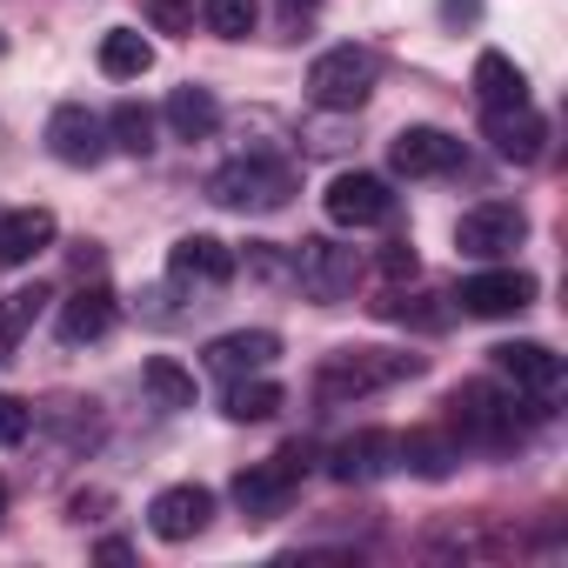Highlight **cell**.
Instances as JSON below:
<instances>
[{
    "label": "cell",
    "instance_id": "obj_1",
    "mask_svg": "<svg viewBox=\"0 0 568 568\" xmlns=\"http://www.w3.org/2000/svg\"><path fill=\"white\" fill-rule=\"evenodd\" d=\"M408 375H422V355H388V348H335V355L322 362V375H315V395H322L328 408H342V402L382 395V388H395V382H408Z\"/></svg>",
    "mask_w": 568,
    "mask_h": 568
},
{
    "label": "cell",
    "instance_id": "obj_2",
    "mask_svg": "<svg viewBox=\"0 0 568 568\" xmlns=\"http://www.w3.org/2000/svg\"><path fill=\"white\" fill-rule=\"evenodd\" d=\"M207 194H214L221 207H234V214H274V207H288L295 174H288V161L241 154V161H227V168L207 181Z\"/></svg>",
    "mask_w": 568,
    "mask_h": 568
},
{
    "label": "cell",
    "instance_id": "obj_3",
    "mask_svg": "<svg viewBox=\"0 0 568 568\" xmlns=\"http://www.w3.org/2000/svg\"><path fill=\"white\" fill-rule=\"evenodd\" d=\"M375 81H382V54H375V48H355V41L328 48V54L308 68V94H315V108H328V114H355V108L375 94Z\"/></svg>",
    "mask_w": 568,
    "mask_h": 568
},
{
    "label": "cell",
    "instance_id": "obj_4",
    "mask_svg": "<svg viewBox=\"0 0 568 568\" xmlns=\"http://www.w3.org/2000/svg\"><path fill=\"white\" fill-rule=\"evenodd\" d=\"M455 435L462 442H481V448H508L515 435H521V395L515 388H501V382H462L455 388Z\"/></svg>",
    "mask_w": 568,
    "mask_h": 568
},
{
    "label": "cell",
    "instance_id": "obj_5",
    "mask_svg": "<svg viewBox=\"0 0 568 568\" xmlns=\"http://www.w3.org/2000/svg\"><path fill=\"white\" fill-rule=\"evenodd\" d=\"M302 475H308V448H302V442H288L281 455H267V462L241 468V475H234V501H241V515H247V521H267V515H281V508L295 501Z\"/></svg>",
    "mask_w": 568,
    "mask_h": 568
},
{
    "label": "cell",
    "instance_id": "obj_6",
    "mask_svg": "<svg viewBox=\"0 0 568 568\" xmlns=\"http://www.w3.org/2000/svg\"><path fill=\"white\" fill-rule=\"evenodd\" d=\"M521 234H528V214H521L515 201H475V207L455 221V247H462L468 261H508V254L521 247Z\"/></svg>",
    "mask_w": 568,
    "mask_h": 568
},
{
    "label": "cell",
    "instance_id": "obj_7",
    "mask_svg": "<svg viewBox=\"0 0 568 568\" xmlns=\"http://www.w3.org/2000/svg\"><path fill=\"white\" fill-rule=\"evenodd\" d=\"M295 281H302V295L308 302H348L355 295V281H362V254L342 247V241H302L295 247Z\"/></svg>",
    "mask_w": 568,
    "mask_h": 568
},
{
    "label": "cell",
    "instance_id": "obj_8",
    "mask_svg": "<svg viewBox=\"0 0 568 568\" xmlns=\"http://www.w3.org/2000/svg\"><path fill=\"white\" fill-rule=\"evenodd\" d=\"M168 281H174L181 295H214V288L234 281V247L214 241V234H181L168 247Z\"/></svg>",
    "mask_w": 568,
    "mask_h": 568
},
{
    "label": "cell",
    "instance_id": "obj_9",
    "mask_svg": "<svg viewBox=\"0 0 568 568\" xmlns=\"http://www.w3.org/2000/svg\"><path fill=\"white\" fill-rule=\"evenodd\" d=\"M395 468H402V442L388 428H355V435H342L328 448V475L348 481V488H368V481H382Z\"/></svg>",
    "mask_w": 568,
    "mask_h": 568
},
{
    "label": "cell",
    "instance_id": "obj_10",
    "mask_svg": "<svg viewBox=\"0 0 568 568\" xmlns=\"http://www.w3.org/2000/svg\"><path fill=\"white\" fill-rule=\"evenodd\" d=\"M462 315H481V322H501V315H521L528 302H535V274H521V267H481V274H468L462 281Z\"/></svg>",
    "mask_w": 568,
    "mask_h": 568
},
{
    "label": "cell",
    "instance_id": "obj_11",
    "mask_svg": "<svg viewBox=\"0 0 568 568\" xmlns=\"http://www.w3.org/2000/svg\"><path fill=\"white\" fill-rule=\"evenodd\" d=\"M48 154H54L61 168H94V161L108 154V121H101L94 108H81V101L54 108V114H48Z\"/></svg>",
    "mask_w": 568,
    "mask_h": 568
},
{
    "label": "cell",
    "instance_id": "obj_12",
    "mask_svg": "<svg viewBox=\"0 0 568 568\" xmlns=\"http://www.w3.org/2000/svg\"><path fill=\"white\" fill-rule=\"evenodd\" d=\"M395 214V194L382 174H335L328 181V221L335 227H382Z\"/></svg>",
    "mask_w": 568,
    "mask_h": 568
},
{
    "label": "cell",
    "instance_id": "obj_13",
    "mask_svg": "<svg viewBox=\"0 0 568 568\" xmlns=\"http://www.w3.org/2000/svg\"><path fill=\"white\" fill-rule=\"evenodd\" d=\"M495 375H501L515 395L548 402V395L561 388V355L541 348V342H501V348H495Z\"/></svg>",
    "mask_w": 568,
    "mask_h": 568
},
{
    "label": "cell",
    "instance_id": "obj_14",
    "mask_svg": "<svg viewBox=\"0 0 568 568\" xmlns=\"http://www.w3.org/2000/svg\"><path fill=\"white\" fill-rule=\"evenodd\" d=\"M207 515H214V495H207L201 481H174V488H161V495L148 501V528H154L161 541H194V535L207 528Z\"/></svg>",
    "mask_w": 568,
    "mask_h": 568
},
{
    "label": "cell",
    "instance_id": "obj_15",
    "mask_svg": "<svg viewBox=\"0 0 568 568\" xmlns=\"http://www.w3.org/2000/svg\"><path fill=\"white\" fill-rule=\"evenodd\" d=\"M388 161H395V174L428 181V174H448V168L462 161V141H455V134H442V128H402V134H395V148H388Z\"/></svg>",
    "mask_w": 568,
    "mask_h": 568
},
{
    "label": "cell",
    "instance_id": "obj_16",
    "mask_svg": "<svg viewBox=\"0 0 568 568\" xmlns=\"http://www.w3.org/2000/svg\"><path fill=\"white\" fill-rule=\"evenodd\" d=\"M274 362H281V335H267V328H234V335H221V342L207 348V368H214L221 382L267 375Z\"/></svg>",
    "mask_w": 568,
    "mask_h": 568
},
{
    "label": "cell",
    "instance_id": "obj_17",
    "mask_svg": "<svg viewBox=\"0 0 568 568\" xmlns=\"http://www.w3.org/2000/svg\"><path fill=\"white\" fill-rule=\"evenodd\" d=\"M488 141H495L501 161L528 168V161H541V148H548V121H541L528 101H521V108H488Z\"/></svg>",
    "mask_w": 568,
    "mask_h": 568
},
{
    "label": "cell",
    "instance_id": "obj_18",
    "mask_svg": "<svg viewBox=\"0 0 568 568\" xmlns=\"http://www.w3.org/2000/svg\"><path fill=\"white\" fill-rule=\"evenodd\" d=\"M54 328H61V342H68V348H88V342H101V335L114 328V295L101 288V281H94V288H74V295L61 302Z\"/></svg>",
    "mask_w": 568,
    "mask_h": 568
},
{
    "label": "cell",
    "instance_id": "obj_19",
    "mask_svg": "<svg viewBox=\"0 0 568 568\" xmlns=\"http://www.w3.org/2000/svg\"><path fill=\"white\" fill-rule=\"evenodd\" d=\"M41 247H54V214H48V207H14V214H0V267H28Z\"/></svg>",
    "mask_w": 568,
    "mask_h": 568
},
{
    "label": "cell",
    "instance_id": "obj_20",
    "mask_svg": "<svg viewBox=\"0 0 568 568\" xmlns=\"http://www.w3.org/2000/svg\"><path fill=\"white\" fill-rule=\"evenodd\" d=\"M402 442V468H415V475H428V481H442L455 462H462V435L455 428H408V435H395Z\"/></svg>",
    "mask_w": 568,
    "mask_h": 568
},
{
    "label": "cell",
    "instance_id": "obj_21",
    "mask_svg": "<svg viewBox=\"0 0 568 568\" xmlns=\"http://www.w3.org/2000/svg\"><path fill=\"white\" fill-rule=\"evenodd\" d=\"M475 101H481V108H521V101H528V74H521L508 54L488 48V54L475 61Z\"/></svg>",
    "mask_w": 568,
    "mask_h": 568
},
{
    "label": "cell",
    "instance_id": "obj_22",
    "mask_svg": "<svg viewBox=\"0 0 568 568\" xmlns=\"http://www.w3.org/2000/svg\"><path fill=\"white\" fill-rule=\"evenodd\" d=\"M154 68V41L148 34H134V28H108L101 34V74L108 81H141Z\"/></svg>",
    "mask_w": 568,
    "mask_h": 568
},
{
    "label": "cell",
    "instance_id": "obj_23",
    "mask_svg": "<svg viewBox=\"0 0 568 568\" xmlns=\"http://www.w3.org/2000/svg\"><path fill=\"white\" fill-rule=\"evenodd\" d=\"M161 114H168V128H174L181 141H207V134L221 128V108H214V94H207V88H174Z\"/></svg>",
    "mask_w": 568,
    "mask_h": 568
},
{
    "label": "cell",
    "instance_id": "obj_24",
    "mask_svg": "<svg viewBox=\"0 0 568 568\" xmlns=\"http://www.w3.org/2000/svg\"><path fill=\"white\" fill-rule=\"evenodd\" d=\"M41 315H48V288H8L0 295V355H14L34 335Z\"/></svg>",
    "mask_w": 568,
    "mask_h": 568
},
{
    "label": "cell",
    "instance_id": "obj_25",
    "mask_svg": "<svg viewBox=\"0 0 568 568\" xmlns=\"http://www.w3.org/2000/svg\"><path fill=\"white\" fill-rule=\"evenodd\" d=\"M227 415L234 422H267V415H281V388L267 375H241V382H227Z\"/></svg>",
    "mask_w": 568,
    "mask_h": 568
},
{
    "label": "cell",
    "instance_id": "obj_26",
    "mask_svg": "<svg viewBox=\"0 0 568 568\" xmlns=\"http://www.w3.org/2000/svg\"><path fill=\"white\" fill-rule=\"evenodd\" d=\"M108 148H121V154H148V148H154V114H148L141 101H121V108L108 114Z\"/></svg>",
    "mask_w": 568,
    "mask_h": 568
},
{
    "label": "cell",
    "instance_id": "obj_27",
    "mask_svg": "<svg viewBox=\"0 0 568 568\" xmlns=\"http://www.w3.org/2000/svg\"><path fill=\"white\" fill-rule=\"evenodd\" d=\"M141 382H148V395H154L161 408H194V375H187L181 362H168V355H154V362L141 368Z\"/></svg>",
    "mask_w": 568,
    "mask_h": 568
},
{
    "label": "cell",
    "instance_id": "obj_28",
    "mask_svg": "<svg viewBox=\"0 0 568 568\" xmlns=\"http://www.w3.org/2000/svg\"><path fill=\"white\" fill-rule=\"evenodd\" d=\"M201 21H207V34H221V41H247L254 21H261V0H201Z\"/></svg>",
    "mask_w": 568,
    "mask_h": 568
},
{
    "label": "cell",
    "instance_id": "obj_29",
    "mask_svg": "<svg viewBox=\"0 0 568 568\" xmlns=\"http://www.w3.org/2000/svg\"><path fill=\"white\" fill-rule=\"evenodd\" d=\"M28 428H34V408L21 395H0V448H21Z\"/></svg>",
    "mask_w": 568,
    "mask_h": 568
},
{
    "label": "cell",
    "instance_id": "obj_30",
    "mask_svg": "<svg viewBox=\"0 0 568 568\" xmlns=\"http://www.w3.org/2000/svg\"><path fill=\"white\" fill-rule=\"evenodd\" d=\"M148 21L161 34H187L194 28V0H148Z\"/></svg>",
    "mask_w": 568,
    "mask_h": 568
},
{
    "label": "cell",
    "instance_id": "obj_31",
    "mask_svg": "<svg viewBox=\"0 0 568 568\" xmlns=\"http://www.w3.org/2000/svg\"><path fill=\"white\" fill-rule=\"evenodd\" d=\"M382 315H388V322H415V328H442V322H448L442 308H422V295H415V302H408V295H388Z\"/></svg>",
    "mask_w": 568,
    "mask_h": 568
},
{
    "label": "cell",
    "instance_id": "obj_32",
    "mask_svg": "<svg viewBox=\"0 0 568 568\" xmlns=\"http://www.w3.org/2000/svg\"><path fill=\"white\" fill-rule=\"evenodd\" d=\"M382 274H395V281L415 274V247H408V241H388V247H382Z\"/></svg>",
    "mask_w": 568,
    "mask_h": 568
},
{
    "label": "cell",
    "instance_id": "obj_33",
    "mask_svg": "<svg viewBox=\"0 0 568 568\" xmlns=\"http://www.w3.org/2000/svg\"><path fill=\"white\" fill-rule=\"evenodd\" d=\"M475 8H481V0H442V14H448V21H475Z\"/></svg>",
    "mask_w": 568,
    "mask_h": 568
},
{
    "label": "cell",
    "instance_id": "obj_34",
    "mask_svg": "<svg viewBox=\"0 0 568 568\" xmlns=\"http://www.w3.org/2000/svg\"><path fill=\"white\" fill-rule=\"evenodd\" d=\"M281 8H288V14H308V8H322V0H281Z\"/></svg>",
    "mask_w": 568,
    "mask_h": 568
},
{
    "label": "cell",
    "instance_id": "obj_35",
    "mask_svg": "<svg viewBox=\"0 0 568 568\" xmlns=\"http://www.w3.org/2000/svg\"><path fill=\"white\" fill-rule=\"evenodd\" d=\"M0 521H8V488H0Z\"/></svg>",
    "mask_w": 568,
    "mask_h": 568
},
{
    "label": "cell",
    "instance_id": "obj_36",
    "mask_svg": "<svg viewBox=\"0 0 568 568\" xmlns=\"http://www.w3.org/2000/svg\"><path fill=\"white\" fill-rule=\"evenodd\" d=\"M0 54H8V41H0Z\"/></svg>",
    "mask_w": 568,
    "mask_h": 568
}]
</instances>
